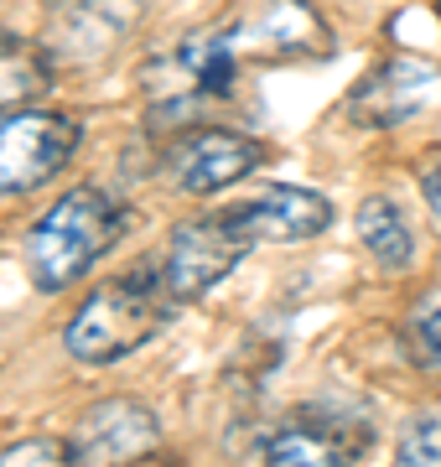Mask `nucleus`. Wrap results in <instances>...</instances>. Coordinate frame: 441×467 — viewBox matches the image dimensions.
<instances>
[{
  "label": "nucleus",
  "instance_id": "obj_3",
  "mask_svg": "<svg viewBox=\"0 0 441 467\" xmlns=\"http://www.w3.org/2000/svg\"><path fill=\"white\" fill-rule=\"evenodd\" d=\"M130 229V208L104 187H68L26 234V275L36 291H68L84 281Z\"/></svg>",
  "mask_w": 441,
  "mask_h": 467
},
{
  "label": "nucleus",
  "instance_id": "obj_9",
  "mask_svg": "<svg viewBox=\"0 0 441 467\" xmlns=\"http://www.w3.org/2000/svg\"><path fill=\"white\" fill-rule=\"evenodd\" d=\"M223 213L234 218L255 244H302V239L327 234L333 202H327L323 192H312V187L275 182V187H265V192H255V198L223 208Z\"/></svg>",
  "mask_w": 441,
  "mask_h": 467
},
{
  "label": "nucleus",
  "instance_id": "obj_15",
  "mask_svg": "<svg viewBox=\"0 0 441 467\" xmlns=\"http://www.w3.org/2000/svg\"><path fill=\"white\" fill-rule=\"evenodd\" d=\"M395 467H441V405L415 410L400 431L395 447Z\"/></svg>",
  "mask_w": 441,
  "mask_h": 467
},
{
  "label": "nucleus",
  "instance_id": "obj_2",
  "mask_svg": "<svg viewBox=\"0 0 441 467\" xmlns=\"http://www.w3.org/2000/svg\"><path fill=\"white\" fill-rule=\"evenodd\" d=\"M177 312L182 301L167 281V265L151 254L94 285L63 327V343L78 364H119L146 348Z\"/></svg>",
  "mask_w": 441,
  "mask_h": 467
},
{
  "label": "nucleus",
  "instance_id": "obj_4",
  "mask_svg": "<svg viewBox=\"0 0 441 467\" xmlns=\"http://www.w3.org/2000/svg\"><path fill=\"white\" fill-rule=\"evenodd\" d=\"M84 146V125L63 109H0V198L52 182Z\"/></svg>",
  "mask_w": 441,
  "mask_h": 467
},
{
  "label": "nucleus",
  "instance_id": "obj_5",
  "mask_svg": "<svg viewBox=\"0 0 441 467\" xmlns=\"http://www.w3.org/2000/svg\"><path fill=\"white\" fill-rule=\"evenodd\" d=\"M374 426L343 405H302L265 436V467H354L369 457Z\"/></svg>",
  "mask_w": 441,
  "mask_h": 467
},
{
  "label": "nucleus",
  "instance_id": "obj_14",
  "mask_svg": "<svg viewBox=\"0 0 441 467\" xmlns=\"http://www.w3.org/2000/svg\"><path fill=\"white\" fill-rule=\"evenodd\" d=\"M405 353H410V364L421 368V374L441 379V285H431V291H421V296L410 301Z\"/></svg>",
  "mask_w": 441,
  "mask_h": 467
},
{
  "label": "nucleus",
  "instance_id": "obj_17",
  "mask_svg": "<svg viewBox=\"0 0 441 467\" xmlns=\"http://www.w3.org/2000/svg\"><path fill=\"white\" fill-rule=\"evenodd\" d=\"M415 182H421L426 208H431V213H436V223H441V146L421 156V167H415Z\"/></svg>",
  "mask_w": 441,
  "mask_h": 467
},
{
  "label": "nucleus",
  "instance_id": "obj_6",
  "mask_svg": "<svg viewBox=\"0 0 441 467\" xmlns=\"http://www.w3.org/2000/svg\"><path fill=\"white\" fill-rule=\"evenodd\" d=\"M161 167H167L177 192H187V198H213L223 187L255 177L265 167V146H260L255 135L229 130V125H192V130H182L167 146Z\"/></svg>",
  "mask_w": 441,
  "mask_h": 467
},
{
  "label": "nucleus",
  "instance_id": "obj_13",
  "mask_svg": "<svg viewBox=\"0 0 441 467\" xmlns=\"http://www.w3.org/2000/svg\"><path fill=\"white\" fill-rule=\"evenodd\" d=\"M52 88V52L26 42V36L0 32V109L42 99Z\"/></svg>",
  "mask_w": 441,
  "mask_h": 467
},
{
  "label": "nucleus",
  "instance_id": "obj_18",
  "mask_svg": "<svg viewBox=\"0 0 441 467\" xmlns=\"http://www.w3.org/2000/svg\"><path fill=\"white\" fill-rule=\"evenodd\" d=\"M136 467H177V462H136Z\"/></svg>",
  "mask_w": 441,
  "mask_h": 467
},
{
  "label": "nucleus",
  "instance_id": "obj_16",
  "mask_svg": "<svg viewBox=\"0 0 441 467\" xmlns=\"http://www.w3.org/2000/svg\"><path fill=\"white\" fill-rule=\"evenodd\" d=\"M0 467H78V457L57 436H32V441H16V447L0 451Z\"/></svg>",
  "mask_w": 441,
  "mask_h": 467
},
{
  "label": "nucleus",
  "instance_id": "obj_1",
  "mask_svg": "<svg viewBox=\"0 0 441 467\" xmlns=\"http://www.w3.org/2000/svg\"><path fill=\"white\" fill-rule=\"evenodd\" d=\"M327 52L323 16L302 0H250L244 11L213 21L203 32L177 36L140 67L146 130L182 135L203 125V115L239 104L250 67L312 63Z\"/></svg>",
  "mask_w": 441,
  "mask_h": 467
},
{
  "label": "nucleus",
  "instance_id": "obj_19",
  "mask_svg": "<svg viewBox=\"0 0 441 467\" xmlns=\"http://www.w3.org/2000/svg\"><path fill=\"white\" fill-rule=\"evenodd\" d=\"M436 11H441V0H436Z\"/></svg>",
  "mask_w": 441,
  "mask_h": 467
},
{
  "label": "nucleus",
  "instance_id": "obj_10",
  "mask_svg": "<svg viewBox=\"0 0 441 467\" xmlns=\"http://www.w3.org/2000/svg\"><path fill=\"white\" fill-rule=\"evenodd\" d=\"M431 84H436V67L431 63L410 57V52L385 57V63L369 67L354 84V94H348V119L354 125H369V130H395L410 115H421Z\"/></svg>",
  "mask_w": 441,
  "mask_h": 467
},
{
  "label": "nucleus",
  "instance_id": "obj_11",
  "mask_svg": "<svg viewBox=\"0 0 441 467\" xmlns=\"http://www.w3.org/2000/svg\"><path fill=\"white\" fill-rule=\"evenodd\" d=\"M140 0H63L52 11V47L47 52H73L94 63L104 47H115L119 36L136 26Z\"/></svg>",
  "mask_w": 441,
  "mask_h": 467
},
{
  "label": "nucleus",
  "instance_id": "obj_12",
  "mask_svg": "<svg viewBox=\"0 0 441 467\" xmlns=\"http://www.w3.org/2000/svg\"><path fill=\"white\" fill-rule=\"evenodd\" d=\"M354 223H358V244L374 254L379 270H405L415 260V234H410V218L395 198H364Z\"/></svg>",
  "mask_w": 441,
  "mask_h": 467
},
{
  "label": "nucleus",
  "instance_id": "obj_7",
  "mask_svg": "<svg viewBox=\"0 0 441 467\" xmlns=\"http://www.w3.org/2000/svg\"><path fill=\"white\" fill-rule=\"evenodd\" d=\"M250 250H255V239L219 208V213L182 218L167 239L161 265H167V281L177 291V301L187 306V301H198L203 291H213L223 275H234V265Z\"/></svg>",
  "mask_w": 441,
  "mask_h": 467
},
{
  "label": "nucleus",
  "instance_id": "obj_8",
  "mask_svg": "<svg viewBox=\"0 0 441 467\" xmlns=\"http://www.w3.org/2000/svg\"><path fill=\"white\" fill-rule=\"evenodd\" d=\"M156 436H161V420H156L151 405L115 395V400L88 405L78 416L68 447L78 457V467H125L136 462L140 451H151Z\"/></svg>",
  "mask_w": 441,
  "mask_h": 467
}]
</instances>
